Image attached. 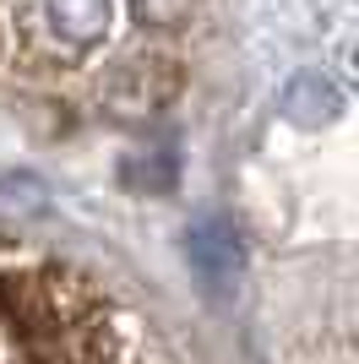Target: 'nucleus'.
<instances>
[{"instance_id": "nucleus-1", "label": "nucleus", "mask_w": 359, "mask_h": 364, "mask_svg": "<svg viewBox=\"0 0 359 364\" xmlns=\"http://www.w3.org/2000/svg\"><path fill=\"white\" fill-rule=\"evenodd\" d=\"M120 6L175 33L196 0H0V82L76 114H125L175 87V65L152 55Z\"/></svg>"}, {"instance_id": "nucleus-2", "label": "nucleus", "mask_w": 359, "mask_h": 364, "mask_svg": "<svg viewBox=\"0 0 359 364\" xmlns=\"http://www.w3.org/2000/svg\"><path fill=\"white\" fill-rule=\"evenodd\" d=\"M0 364H169L104 277L33 245H0Z\"/></svg>"}]
</instances>
